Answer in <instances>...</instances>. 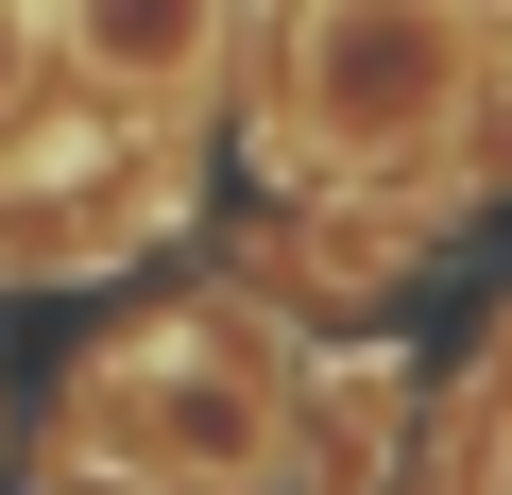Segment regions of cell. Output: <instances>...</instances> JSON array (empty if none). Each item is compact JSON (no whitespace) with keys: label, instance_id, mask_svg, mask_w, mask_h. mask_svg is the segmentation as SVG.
Wrapping results in <instances>:
<instances>
[{"label":"cell","instance_id":"6da1fadb","mask_svg":"<svg viewBox=\"0 0 512 495\" xmlns=\"http://www.w3.org/2000/svg\"><path fill=\"white\" fill-rule=\"evenodd\" d=\"M86 444H103V461H137V478H256L274 410H256V376H239V325H222V308H188L171 342L103 359V376H86Z\"/></svg>","mask_w":512,"mask_h":495},{"label":"cell","instance_id":"7a4b0ae2","mask_svg":"<svg viewBox=\"0 0 512 495\" xmlns=\"http://www.w3.org/2000/svg\"><path fill=\"white\" fill-rule=\"evenodd\" d=\"M461 103V18L444 0H325L308 18V137L325 154H410Z\"/></svg>","mask_w":512,"mask_h":495},{"label":"cell","instance_id":"3957f363","mask_svg":"<svg viewBox=\"0 0 512 495\" xmlns=\"http://www.w3.org/2000/svg\"><path fill=\"white\" fill-rule=\"evenodd\" d=\"M69 35H86V69H103V86H205L222 0H69Z\"/></svg>","mask_w":512,"mask_h":495},{"label":"cell","instance_id":"277c9868","mask_svg":"<svg viewBox=\"0 0 512 495\" xmlns=\"http://www.w3.org/2000/svg\"><path fill=\"white\" fill-rule=\"evenodd\" d=\"M35 69H52V0H0V120L35 103Z\"/></svg>","mask_w":512,"mask_h":495}]
</instances>
